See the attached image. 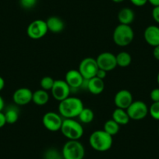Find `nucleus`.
I'll use <instances>...</instances> for the list:
<instances>
[{
    "label": "nucleus",
    "mask_w": 159,
    "mask_h": 159,
    "mask_svg": "<svg viewBox=\"0 0 159 159\" xmlns=\"http://www.w3.org/2000/svg\"><path fill=\"white\" fill-rule=\"evenodd\" d=\"M84 108L83 102L80 99L76 97H68L59 102L58 110L62 117L74 119L75 117H78Z\"/></svg>",
    "instance_id": "f257e3e1"
},
{
    "label": "nucleus",
    "mask_w": 159,
    "mask_h": 159,
    "mask_svg": "<svg viewBox=\"0 0 159 159\" xmlns=\"http://www.w3.org/2000/svg\"><path fill=\"white\" fill-rule=\"evenodd\" d=\"M112 136L107 134L105 130H96L91 134L89 143L91 148L97 151L105 152L112 146Z\"/></svg>",
    "instance_id": "f03ea898"
},
{
    "label": "nucleus",
    "mask_w": 159,
    "mask_h": 159,
    "mask_svg": "<svg viewBox=\"0 0 159 159\" xmlns=\"http://www.w3.org/2000/svg\"><path fill=\"white\" fill-rule=\"evenodd\" d=\"M62 135L69 140H78L83 137L84 128L74 119H65L60 129Z\"/></svg>",
    "instance_id": "7ed1b4c3"
},
{
    "label": "nucleus",
    "mask_w": 159,
    "mask_h": 159,
    "mask_svg": "<svg viewBox=\"0 0 159 159\" xmlns=\"http://www.w3.org/2000/svg\"><path fill=\"white\" fill-rule=\"evenodd\" d=\"M113 42L120 47L129 45L134 38V32L132 27L126 24H119L113 31Z\"/></svg>",
    "instance_id": "20e7f679"
},
{
    "label": "nucleus",
    "mask_w": 159,
    "mask_h": 159,
    "mask_svg": "<svg viewBox=\"0 0 159 159\" xmlns=\"http://www.w3.org/2000/svg\"><path fill=\"white\" fill-rule=\"evenodd\" d=\"M85 150L79 140H68L62 150L63 159H83Z\"/></svg>",
    "instance_id": "39448f33"
},
{
    "label": "nucleus",
    "mask_w": 159,
    "mask_h": 159,
    "mask_svg": "<svg viewBox=\"0 0 159 159\" xmlns=\"http://www.w3.org/2000/svg\"><path fill=\"white\" fill-rule=\"evenodd\" d=\"M48 31L46 21L35 20L32 21L27 28V36L33 40H38L45 36Z\"/></svg>",
    "instance_id": "423d86ee"
},
{
    "label": "nucleus",
    "mask_w": 159,
    "mask_h": 159,
    "mask_svg": "<svg viewBox=\"0 0 159 159\" xmlns=\"http://www.w3.org/2000/svg\"><path fill=\"white\" fill-rule=\"evenodd\" d=\"M129 119L133 120H141L147 117L149 113V108L146 103L142 101L133 102L126 109Z\"/></svg>",
    "instance_id": "0eeeda50"
},
{
    "label": "nucleus",
    "mask_w": 159,
    "mask_h": 159,
    "mask_svg": "<svg viewBox=\"0 0 159 159\" xmlns=\"http://www.w3.org/2000/svg\"><path fill=\"white\" fill-rule=\"evenodd\" d=\"M98 69L96 59L88 57L80 62L78 70L85 80H90L96 76Z\"/></svg>",
    "instance_id": "6e6552de"
},
{
    "label": "nucleus",
    "mask_w": 159,
    "mask_h": 159,
    "mask_svg": "<svg viewBox=\"0 0 159 159\" xmlns=\"http://www.w3.org/2000/svg\"><path fill=\"white\" fill-rule=\"evenodd\" d=\"M62 121V116L54 111H48L44 115L42 118V123L45 129L51 132H57L60 130Z\"/></svg>",
    "instance_id": "1a4fd4ad"
},
{
    "label": "nucleus",
    "mask_w": 159,
    "mask_h": 159,
    "mask_svg": "<svg viewBox=\"0 0 159 159\" xmlns=\"http://www.w3.org/2000/svg\"><path fill=\"white\" fill-rule=\"evenodd\" d=\"M70 91L71 88L65 81V80H56L51 90V93L52 97L60 102L70 97Z\"/></svg>",
    "instance_id": "9d476101"
},
{
    "label": "nucleus",
    "mask_w": 159,
    "mask_h": 159,
    "mask_svg": "<svg viewBox=\"0 0 159 159\" xmlns=\"http://www.w3.org/2000/svg\"><path fill=\"white\" fill-rule=\"evenodd\" d=\"M96 61H97L98 68L106 72L111 71L117 66L116 55L108 52L99 54L96 59Z\"/></svg>",
    "instance_id": "9b49d317"
},
{
    "label": "nucleus",
    "mask_w": 159,
    "mask_h": 159,
    "mask_svg": "<svg viewBox=\"0 0 159 159\" xmlns=\"http://www.w3.org/2000/svg\"><path fill=\"white\" fill-rule=\"evenodd\" d=\"M133 102V95L128 90H120L114 97L115 105L116 108L122 109H127Z\"/></svg>",
    "instance_id": "f8f14e48"
},
{
    "label": "nucleus",
    "mask_w": 159,
    "mask_h": 159,
    "mask_svg": "<svg viewBox=\"0 0 159 159\" xmlns=\"http://www.w3.org/2000/svg\"><path fill=\"white\" fill-rule=\"evenodd\" d=\"M33 92L27 88H20L16 90L13 94V100L16 105L23 106L32 102Z\"/></svg>",
    "instance_id": "ddd939ff"
},
{
    "label": "nucleus",
    "mask_w": 159,
    "mask_h": 159,
    "mask_svg": "<svg viewBox=\"0 0 159 159\" xmlns=\"http://www.w3.org/2000/svg\"><path fill=\"white\" fill-rule=\"evenodd\" d=\"M85 79L79 70H70L66 73L65 81L68 84L71 89H78L84 84Z\"/></svg>",
    "instance_id": "4468645a"
},
{
    "label": "nucleus",
    "mask_w": 159,
    "mask_h": 159,
    "mask_svg": "<svg viewBox=\"0 0 159 159\" xmlns=\"http://www.w3.org/2000/svg\"><path fill=\"white\" fill-rule=\"evenodd\" d=\"M143 38L149 45L155 47L159 45V27L150 25L144 30Z\"/></svg>",
    "instance_id": "2eb2a0df"
},
{
    "label": "nucleus",
    "mask_w": 159,
    "mask_h": 159,
    "mask_svg": "<svg viewBox=\"0 0 159 159\" xmlns=\"http://www.w3.org/2000/svg\"><path fill=\"white\" fill-rule=\"evenodd\" d=\"M86 88L91 94H100L105 89V82L104 80L94 76L90 80H86Z\"/></svg>",
    "instance_id": "dca6fc26"
},
{
    "label": "nucleus",
    "mask_w": 159,
    "mask_h": 159,
    "mask_svg": "<svg viewBox=\"0 0 159 159\" xmlns=\"http://www.w3.org/2000/svg\"><path fill=\"white\" fill-rule=\"evenodd\" d=\"M47 27L49 31L52 33H60L64 29V22L58 16H50L46 20Z\"/></svg>",
    "instance_id": "f3484780"
},
{
    "label": "nucleus",
    "mask_w": 159,
    "mask_h": 159,
    "mask_svg": "<svg viewBox=\"0 0 159 159\" xmlns=\"http://www.w3.org/2000/svg\"><path fill=\"white\" fill-rule=\"evenodd\" d=\"M134 17H135V14H134V10L128 7L123 8L119 10L118 13V20L121 24L129 25L134 21Z\"/></svg>",
    "instance_id": "a211bd4d"
},
{
    "label": "nucleus",
    "mask_w": 159,
    "mask_h": 159,
    "mask_svg": "<svg viewBox=\"0 0 159 159\" xmlns=\"http://www.w3.org/2000/svg\"><path fill=\"white\" fill-rule=\"evenodd\" d=\"M112 119L115 122L120 125H127L129 123V116L128 115L126 109H122V108H116L112 112Z\"/></svg>",
    "instance_id": "6ab92c4d"
},
{
    "label": "nucleus",
    "mask_w": 159,
    "mask_h": 159,
    "mask_svg": "<svg viewBox=\"0 0 159 159\" xmlns=\"http://www.w3.org/2000/svg\"><path fill=\"white\" fill-rule=\"evenodd\" d=\"M49 101V94L46 91L40 89L33 92L32 102L38 106H43L46 105Z\"/></svg>",
    "instance_id": "aec40b11"
},
{
    "label": "nucleus",
    "mask_w": 159,
    "mask_h": 159,
    "mask_svg": "<svg viewBox=\"0 0 159 159\" xmlns=\"http://www.w3.org/2000/svg\"><path fill=\"white\" fill-rule=\"evenodd\" d=\"M117 66L122 68L129 66L132 62V57L130 54L126 52H121L116 56Z\"/></svg>",
    "instance_id": "412c9836"
},
{
    "label": "nucleus",
    "mask_w": 159,
    "mask_h": 159,
    "mask_svg": "<svg viewBox=\"0 0 159 159\" xmlns=\"http://www.w3.org/2000/svg\"><path fill=\"white\" fill-rule=\"evenodd\" d=\"M80 121L83 123H90L94 120V114L92 109L89 108H84L78 116Z\"/></svg>",
    "instance_id": "4be33fe9"
},
{
    "label": "nucleus",
    "mask_w": 159,
    "mask_h": 159,
    "mask_svg": "<svg viewBox=\"0 0 159 159\" xmlns=\"http://www.w3.org/2000/svg\"><path fill=\"white\" fill-rule=\"evenodd\" d=\"M103 130H105L109 135L114 136L119 133V125L116 122H115L112 119H109L105 122V123L104 124Z\"/></svg>",
    "instance_id": "5701e85b"
},
{
    "label": "nucleus",
    "mask_w": 159,
    "mask_h": 159,
    "mask_svg": "<svg viewBox=\"0 0 159 159\" xmlns=\"http://www.w3.org/2000/svg\"><path fill=\"white\" fill-rule=\"evenodd\" d=\"M4 114H5L7 123L8 124H14L19 119V112L17 109L13 107L9 108Z\"/></svg>",
    "instance_id": "b1692460"
},
{
    "label": "nucleus",
    "mask_w": 159,
    "mask_h": 159,
    "mask_svg": "<svg viewBox=\"0 0 159 159\" xmlns=\"http://www.w3.org/2000/svg\"><path fill=\"white\" fill-rule=\"evenodd\" d=\"M54 82L55 80L51 76H44L40 81V86H41L42 89L45 90V91H51L53 84H54Z\"/></svg>",
    "instance_id": "393cba45"
},
{
    "label": "nucleus",
    "mask_w": 159,
    "mask_h": 159,
    "mask_svg": "<svg viewBox=\"0 0 159 159\" xmlns=\"http://www.w3.org/2000/svg\"><path fill=\"white\" fill-rule=\"evenodd\" d=\"M149 114L151 118L159 121V102L151 104L149 108Z\"/></svg>",
    "instance_id": "a878e982"
},
{
    "label": "nucleus",
    "mask_w": 159,
    "mask_h": 159,
    "mask_svg": "<svg viewBox=\"0 0 159 159\" xmlns=\"http://www.w3.org/2000/svg\"><path fill=\"white\" fill-rule=\"evenodd\" d=\"M45 159H63L62 154L56 149H48L45 153Z\"/></svg>",
    "instance_id": "bb28decb"
},
{
    "label": "nucleus",
    "mask_w": 159,
    "mask_h": 159,
    "mask_svg": "<svg viewBox=\"0 0 159 159\" xmlns=\"http://www.w3.org/2000/svg\"><path fill=\"white\" fill-rule=\"evenodd\" d=\"M20 6L24 9H31L36 5L37 0H20Z\"/></svg>",
    "instance_id": "cd10ccee"
},
{
    "label": "nucleus",
    "mask_w": 159,
    "mask_h": 159,
    "mask_svg": "<svg viewBox=\"0 0 159 159\" xmlns=\"http://www.w3.org/2000/svg\"><path fill=\"white\" fill-rule=\"evenodd\" d=\"M150 98L153 102H159V88H154L150 93Z\"/></svg>",
    "instance_id": "c85d7f7f"
},
{
    "label": "nucleus",
    "mask_w": 159,
    "mask_h": 159,
    "mask_svg": "<svg viewBox=\"0 0 159 159\" xmlns=\"http://www.w3.org/2000/svg\"><path fill=\"white\" fill-rule=\"evenodd\" d=\"M152 15L153 20L155 21L157 24H159V6L158 7H154L152 10Z\"/></svg>",
    "instance_id": "c756f323"
},
{
    "label": "nucleus",
    "mask_w": 159,
    "mask_h": 159,
    "mask_svg": "<svg viewBox=\"0 0 159 159\" xmlns=\"http://www.w3.org/2000/svg\"><path fill=\"white\" fill-rule=\"evenodd\" d=\"M129 1H130L133 5L138 7H143L148 2V0H129Z\"/></svg>",
    "instance_id": "7c9ffc66"
},
{
    "label": "nucleus",
    "mask_w": 159,
    "mask_h": 159,
    "mask_svg": "<svg viewBox=\"0 0 159 159\" xmlns=\"http://www.w3.org/2000/svg\"><path fill=\"white\" fill-rule=\"evenodd\" d=\"M107 72L105 71V70H102V69H98V70L97 71V73H96V76L97 77L100 78V79L104 80L105 77H106Z\"/></svg>",
    "instance_id": "2f4dec72"
},
{
    "label": "nucleus",
    "mask_w": 159,
    "mask_h": 159,
    "mask_svg": "<svg viewBox=\"0 0 159 159\" xmlns=\"http://www.w3.org/2000/svg\"><path fill=\"white\" fill-rule=\"evenodd\" d=\"M6 124H7V120H6L5 114L0 111V128L3 127Z\"/></svg>",
    "instance_id": "473e14b6"
},
{
    "label": "nucleus",
    "mask_w": 159,
    "mask_h": 159,
    "mask_svg": "<svg viewBox=\"0 0 159 159\" xmlns=\"http://www.w3.org/2000/svg\"><path fill=\"white\" fill-rule=\"evenodd\" d=\"M153 56H154V59L156 60L159 61V45L154 47V50H153Z\"/></svg>",
    "instance_id": "72a5a7b5"
},
{
    "label": "nucleus",
    "mask_w": 159,
    "mask_h": 159,
    "mask_svg": "<svg viewBox=\"0 0 159 159\" xmlns=\"http://www.w3.org/2000/svg\"><path fill=\"white\" fill-rule=\"evenodd\" d=\"M148 2L154 7L159 6V0H148Z\"/></svg>",
    "instance_id": "f704fd0d"
},
{
    "label": "nucleus",
    "mask_w": 159,
    "mask_h": 159,
    "mask_svg": "<svg viewBox=\"0 0 159 159\" xmlns=\"http://www.w3.org/2000/svg\"><path fill=\"white\" fill-rule=\"evenodd\" d=\"M4 106H5V102H4V100L2 96L0 95V111H2V109L4 108Z\"/></svg>",
    "instance_id": "c9c22d12"
},
{
    "label": "nucleus",
    "mask_w": 159,
    "mask_h": 159,
    "mask_svg": "<svg viewBox=\"0 0 159 159\" xmlns=\"http://www.w3.org/2000/svg\"><path fill=\"white\" fill-rule=\"evenodd\" d=\"M5 87V80L2 76H0V91H2Z\"/></svg>",
    "instance_id": "e433bc0d"
},
{
    "label": "nucleus",
    "mask_w": 159,
    "mask_h": 159,
    "mask_svg": "<svg viewBox=\"0 0 159 159\" xmlns=\"http://www.w3.org/2000/svg\"><path fill=\"white\" fill-rule=\"evenodd\" d=\"M111 1L114 2H116V3H120V2H123L124 0H111Z\"/></svg>",
    "instance_id": "4c0bfd02"
},
{
    "label": "nucleus",
    "mask_w": 159,
    "mask_h": 159,
    "mask_svg": "<svg viewBox=\"0 0 159 159\" xmlns=\"http://www.w3.org/2000/svg\"><path fill=\"white\" fill-rule=\"evenodd\" d=\"M157 84L159 85V72L157 75Z\"/></svg>",
    "instance_id": "58836bf2"
}]
</instances>
